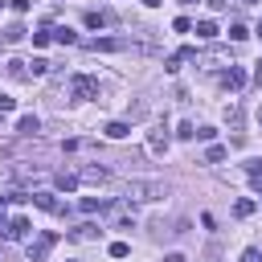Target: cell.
Returning <instances> with one entry per match:
<instances>
[{
  "label": "cell",
  "mask_w": 262,
  "mask_h": 262,
  "mask_svg": "<svg viewBox=\"0 0 262 262\" xmlns=\"http://www.w3.org/2000/svg\"><path fill=\"white\" fill-rule=\"evenodd\" d=\"M78 180H82V184H106V180H111V168L86 164V168H78Z\"/></svg>",
  "instance_id": "obj_5"
},
{
  "label": "cell",
  "mask_w": 262,
  "mask_h": 262,
  "mask_svg": "<svg viewBox=\"0 0 262 262\" xmlns=\"http://www.w3.org/2000/svg\"><path fill=\"white\" fill-rule=\"evenodd\" d=\"M164 147H168V127H164V123H156V127H151V135H147V151H151V156H160Z\"/></svg>",
  "instance_id": "obj_7"
},
{
  "label": "cell",
  "mask_w": 262,
  "mask_h": 262,
  "mask_svg": "<svg viewBox=\"0 0 262 262\" xmlns=\"http://www.w3.org/2000/svg\"><path fill=\"white\" fill-rule=\"evenodd\" d=\"M250 213H254V201H246V196H242V201L233 205V217H250Z\"/></svg>",
  "instance_id": "obj_22"
},
{
  "label": "cell",
  "mask_w": 262,
  "mask_h": 262,
  "mask_svg": "<svg viewBox=\"0 0 262 262\" xmlns=\"http://www.w3.org/2000/svg\"><path fill=\"white\" fill-rule=\"evenodd\" d=\"M86 49L90 53H123V49H135V41L131 37H94V41H86Z\"/></svg>",
  "instance_id": "obj_3"
},
{
  "label": "cell",
  "mask_w": 262,
  "mask_h": 262,
  "mask_svg": "<svg viewBox=\"0 0 262 262\" xmlns=\"http://www.w3.org/2000/svg\"><path fill=\"white\" fill-rule=\"evenodd\" d=\"M106 25H115V12H106V8H90L86 12V29H106Z\"/></svg>",
  "instance_id": "obj_9"
},
{
  "label": "cell",
  "mask_w": 262,
  "mask_h": 262,
  "mask_svg": "<svg viewBox=\"0 0 262 262\" xmlns=\"http://www.w3.org/2000/svg\"><path fill=\"white\" fill-rule=\"evenodd\" d=\"M29 233V217H12L8 221V237H25Z\"/></svg>",
  "instance_id": "obj_18"
},
{
  "label": "cell",
  "mask_w": 262,
  "mask_h": 262,
  "mask_svg": "<svg viewBox=\"0 0 262 262\" xmlns=\"http://www.w3.org/2000/svg\"><path fill=\"white\" fill-rule=\"evenodd\" d=\"M254 78H258V82H262V57H258V66H254Z\"/></svg>",
  "instance_id": "obj_32"
},
{
  "label": "cell",
  "mask_w": 262,
  "mask_h": 262,
  "mask_svg": "<svg viewBox=\"0 0 262 262\" xmlns=\"http://www.w3.org/2000/svg\"><path fill=\"white\" fill-rule=\"evenodd\" d=\"M160 196H168L164 180H131L127 184V201H160Z\"/></svg>",
  "instance_id": "obj_1"
},
{
  "label": "cell",
  "mask_w": 262,
  "mask_h": 262,
  "mask_svg": "<svg viewBox=\"0 0 262 262\" xmlns=\"http://www.w3.org/2000/svg\"><path fill=\"white\" fill-rule=\"evenodd\" d=\"M176 4H196V0H176Z\"/></svg>",
  "instance_id": "obj_35"
},
{
  "label": "cell",
  "mask_w": 262,
  "mask_h": 262,
  "mask_svg": "<svg viewBox=\"0 0 262 262\" xmlns=\"http://www.w3.org/2000/svg\"><path fill=\"white\" fill-rule=\"evenodd\" d=\"M242 262H262V250H258V246H250V250H242Z\"/></svg>",
  "instance_id": "obj_25"
},
{
  "label": "cell",
  "mask_w": 262,
  "mask_h": 262,
  "mask_svg": "<svg viewBox=\"0 0 262 262\" xmlns=\"http://www.w3.org/2000/svg\"><path fill=\"white\" fill-rule=\"evenodd\" d=\"M102 131H106L111 139H127V135H131V123H127V119H111Z\"/></svg>",
  "instance_id": "obj_12"
},
{
  "label": "cell",
  "mask_w": 262,
  "mask_h": 262,
  "mask_svg": "<svg viewBox=\"0 0 262 262\" xmlns=\"http://www.w3.org/2000/svg\"><path fill=\"white\" fill-rule=\"evenodd\" d=\"M53 184L61 188V192H74L82 180H78V168H61V172H53Z\"/></svg>",
  "instance_id": "obj_8"
},
{
  "label": "cell",
  "mask_w": 262,
  "mask_h": 262,
  "mask_svg": "<svg viewBox=\"0 0 262 262\" xmlns=\"http://www.w3.org/2000/svg\"><path fill=\"white\" fill-rule=\"evenodd\" d=\"M196 37L213 41V37H217V25H213V20H196Z\"/></svg>",
  "instance_id": "obj_19"
},
{
  "label": "cell",
  "mask_w": 262,
  "mask_h": 262,
  "mask_svg": "<svg viewBox=\"0 0 262 262\" xmlns=\"http://www.w3.org/2000/svg\"><path fill=\"white\" fill-rule=\"evenodd\" d=\"M196 66L217 70V66H233V61H229V49H209V53H196Z\"/></svg>",
  "instance_id": "obj_6"
},
{
  "label": "cell",
  "mask_w": 262,
  "mask_h": 262,
  "mask_svg": "<svg viewBox=\"0 0 262 262\" xmlns=\"http://www.w3.org/2000/svg\"><path fill=\"white\" fill-rule=\"evenodd\" d=\"M16 131H20V135H37V131H41V123H37V115H25V119L16 123Z\"/></svg>",
  "instance_id": "obj_17"
},
{
  "label": "cell",
  "mask_w": 262,
  "mask_h": 262,
  "mask_svg": "<svg viewBox=\"0 0 262 262\" xmlns=\"http://www.w3.org/2000/svg\"><path fill=\"white\" fill-rule=\"evenodd\" d=\"M20 37H25V29H20V25H8V29H4V45H16Z\"/></svg>",
  "instance_id": "obj_20"
},
{
  "label": "cell",
  "mask_w": 262,
  "mask_h": 262,
  "mask_svg": "<svg viewBox=\"0 0 262 262\" xmlns=\"http://www.w3.org/2000/svg\"><path fill=\"white\" fill-rule=\"evenodd\" d=\"M98 233H102V229H98V225H90V221H86V225H78V229H70V242H94V237H98Z\"/></svg>",
  "instance_id": "obj_13"
},
{
  "label": "cell",
  "mask_w": 262,
  "mask_h": 262,
  "mask_svg": "<svg viewBox=\"0 0 262 262\" xmlns=\"http://www.w3.org/2000/svg\"><path fill=\"white\" fill-rule=\"evenodd\" d=\"M127 250H131L127 242H115V246H111V258H127Z\"/></svg>",
  "instance_id": "obj_28"
},
{
  "label": "cell",
  "mask_w": 262,
  "mask_h": 262,
  "mask_svg": "<svg viewBox=\"0 0 262 262\" xmlns=\"http://www.w3.org/2000/svg\"><path fill=\"white\" fill-rule=\"evenodd\" d=\"M164 262H188V258H184V254H168Z\"/></svg>",
  "instance_id": "obj_31"
},
{
  "label": "cell",
  "mask_w": 262,
  "mask_h": 262,
  "mask_svg": "<svg viewBox=\"0 0 262 262\" xmlns=\"http://www.w3.org/2000/svg\"><path fill=\"white\" fill-rule=\"evenodd\" d=\"M70 98H78V102L98 98V78H90V74H74V78H70Z\"/></svg>",
  "instance_id": "obj_2"
},
{
  "label": "cell",
  "mask_w": 262,
  "mask_h": 262,
  "mask_svg": "<svg viewBox=\"0 0 262 262\" xmlns=\"http://www.w3.org/2000/svg\"><path fill=\"white\" fill-rule=\"evenodd\" d=\"M258 37H262V25H258Z\"/></svg>",
  "instance_id": "obj_37"
},
{
  "label": "cell",
  "mask_w": 262,
  "mask_h": 262,
  "mask_svg": "<svg viewBox=\"0 0 262 262\" xmlns=\"http://www.w3.org/2000/svg\"><path fill=\"white\" fill-rule=\"evenodd\" d=\"M57 246V233H41V237H33L29 242V262H45V254Z\"/></svg>",
  "instance_id": "obj_4"
},
{
  "label": "cell",
  "mask_w": 262,
  "mask_h": 262,
  "mask_svg": "<svg viewBox=\"0 0 262 262\" xmlns=\"http://www.w3.org/2000/svg\"><path fill=\"white\" fill-rule=\"evenodd\" d=\"M229 37H233V41H242V37H250V29H246V25H229Z\"/></svg>",
  "instance_id": "obj_27"
},
{
  "label": "cell",
  "mask_w": 262,
  "mask_h": 262,
  "mask_svg": "<svg viewBox=\"0 0 262 262\" xmlns=\"http://www.w3.org/2000/svg\"><path fill=\"white\" fill-rule=\"evenodd\" d=\"M4 111H12V98H8V94H0V115H4Z\"/></svg>",
  "instance_id": "obj_30"
},
{
  "label": "cell",
  "mask_w": 262,
  "mask_h": 262,
  "mask_svg": "<svg viewBox=\"0 0 262 262\" xmlns=\"http://www.w3.org/2000/svg\"><path fill=\"white\" fill-rule=\"evenodd\" d=\"M172 29H176V33H188V29H192V20H188V16H176V20H172Z\"/></svg>",
  "instance_id": "obj_26"
},
{
  "label": "cell",
  "mask_w": 262,
  "mask_h": 262,
  "mask_svg": "<svg viewBox=\"0 0 262 262\" xmlns=\"http://www.w3.org/2000/svg\"><path fill=\"white\" fill-rule=\"evenodd\" d=\"M242 4H254V0H242Z\"/></svg>",
  "instance_id": "obj_38"
},
{
  "label": "cell",
  "mask_w": 262,
  "mask_h": 262,
  "mask_svg": "<svg viewBox=\"0 0 262 262\" xmlns=\"http://www.w3.org/2000/svg\"><path fill=\"white\" fill-rule=\"evenodd\" d=\"M176 135H180V139H192V135H196V127H192V123H180V131H176Z\"/></svg>",
  "instance_id": "obj_29"
},
{
  "label": "cell",
  "mask_w": 262,
  "mask_h": 262,
  "mask_svg": "<svg viewBox=\"0 0 262 262\" xmlns=\"http://www.w3.org/2000/svg\"><path fill=\"white\" fill-rule=\"evenodd\" d=\"M258 123H262V106H258Z\"/></svg>",
  "instance_id": "obj_36"
},
{
  "label": "cell",
  "mask_w": 262,
  "mask_h": 262,
  "mask_svg": "<svg viewBox=\"0 0 262 262\" xmlns=\"http://www.w3.org/2000/svg\"><path fill=\"white\" fill-rule=\"evenodd\" d=\"M0 4H4V0H0Z\"/></svg>",
  "instance_id": "obj_39"
},
{
  "label": "cell",
  "mask_w": 262,
  "mask_h": 262,
  "mask_svg": "<svg viewBox=\"0 0 262 262\" xmlns=\"http://www.w3.org/2000/svg\"><path fill=\"white\" fill-rule=\"evenodd\" d=\"M221 86H225V90H242V86H246V74H242V66H229V70L221 74Z\"/></svg>",
  "instance_id": "obj_10"
},
{
  "label": "cell",
  "mask_w": 262,
  "mask_h": 262,
  "mask_svg": "<svg viewBox=\"0 0 262 262\" xmlns=\"http://www.w3.org/2000/svg\"><path fill=\"white\" fill-rule=\"evenodd\" d=\"M205 160H209V164H217V160H225V147H221V143H213V147L205 151Z\"/></svg>",
  "instance_id": "obj_24"
},
{
  "label": "cell",
  "mask_w": 262,
  "mask_h": 262,
  "mask_svg": "<svg viewBox=\"0 0 262 262\" xmlns=\"http://www.w3.org/2000/svg\"><path fill=\"white\" fill-rule=\"evenodd\" d=\"M209 4H213V8H225V4H229V0H209Z\"/></svg>",
  "instance_id": "obj_33"
},
{
  "label": "cell",
  "mask_w": 262,
  "mask_h": 262,
  "mask_svg": "<svg viewBox=\"0 0 262 262\" xmlns=\"http://www.w3.org/2000/svg\"><path fill=\"white\" fill-rule=\"evenodd\" d=\"M4 66H8V78H20V82H25V78H33V70H29V61H20V57H8Z\"/></svg>",
  "instance_id": "obj_11"
},
{
  "label": "cell",
  "mask_w": 262,
  "mask_h": 262,
  "mask_svg": "<svg viewBox=\"0 0 262 262\" xmlns=\"http://www.w3.org/2000/svg\"><path fill=\"white\" fill-rule=\"evenodd\" d=\"M49 37H53V41H57V45H74V41H78V37H74V29H70V25H53V29H49Z\"/></svg>",
  "instance_id": "obj_14"
},
{
  "label": "cell",
  "mask_w": 262,
  "mask_h": 262,
  "mask_svg": "<svg viewBox=\"0 0 262 262\" xmlns=\"http://www.w3.org/2000/svg\"><path fill=\"white\" fill-rule=\"evenodd\" d=\"M102 209H106V205H102L98 196H86V201H82V213H102Z\"/></svg>",
  "instance_id": "obj_21"
},
{
  "label": "cell",
  "mask_w": 262,
  "mask_h": 262,
  "mask_svg": "<svg viewBox=\"0 0 262 262\" xmlns=\"http://www.w3.org/2000/svg\"><path fill=\"white\" fill-rule=\"evenodd\" d=\"M143 4H147V8H156V4H164V0H143Z\"/></svg>",
  "instance_id": "obj_34"
},
{
  "label": "cell",
  "mask_w": 262,
  "mask_h": 262,
  "mask_svg": "<svg viewBox=\"0 0 262 262\" xmlns=\"http://www.w3.org/2000/svg\"><path fill=\"white\" fill-rule=\"evenodd\" d=\"M29 66H33V78H41V74H49V61H45V57H33Z\"/></svg>",
  "instance_id": "obj_23"
},
{
  "label": "cell",
  "mask_w": 262,
  "mask_h": 262,
  "mask_svg": "<svg viewBox=\"0 0 262 262\" xmlns=\"http://www.w3.org/2000/svg\"><path fill=\"white\" fill-rule=\"evenodd\" d=\"M33 205H37V209H49V213H66V205H57L49 192H33Z\"/></svg>",
  "instance_id": "obj_15"
},
{
  "label": "cell",
  "mask_w": 262,
  "mask_h": 262,
  "mask_svg": "<svg viewBox=\"0 0 262 262\" xmlns=\"http://www.w3.org/2000/svg\"><path fill=\"white\" fill-rule=\"evenodd\" d=\"M242 119H246V111H242V102H229V106H225V123H229V127L237 131V127H242Z\"/></svg>",
  "instance_id": "obj_16"
}]
</instances>
